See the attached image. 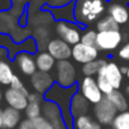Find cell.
<instances>
[{
  "instance_id": "obj_1",
  "label": "cell",
  "mask_w": 129,
  "mask_h": 129,
  "mask_svg": "<svg viewBox=\"0 0 129 129\" xmlns=\"http://www.w3.org/2000/svg\"><path fill=\"white\" fill-rule=\"evenodd\" d=\"M105 12H108V0H74L75 23L81 28L98 23Z\"/></svg>"
},
{
  "instance_id": "obj_2",
  "label": "cell",
  "mask_w": 129,
  "mask_h": 129,
  "mask_svg": "<svg viewBox=\"0 0 129 129\" xmlns=\"http://www.w3.org/2000/svg\"><path fill=\"white\" fill-rule=\"evenodd\" d=\"M77 91H79L77 85L72 87H62L54 82V85L43 96L46 101H51L61 109L64 124H66V129H74V116L71 114V101H72L74 95Z\"/></svg>"
},
{
  "instance_id": "obj_3",
  "label": "cell",
  "mask_w": 129,
  "mask_h": 129,
  "mask_svg": "<svg viewBox=\"0 0 129 129\" xmlns=\"http://www.w3.org/2000/svg\"><path fill=\"white\" fill-rule=\"evenodd\" d=\"M56 76L54 82L62 87H72L77 85L76 82V67L75 64L66 59V61H57L56 63Z\"/></svg>"
},
{
  "instance_id": "obj_4",
  "label": "cell",
  "mask_w": 129,
  "mask_h": 129,
  "mask_svg": "<svg viewBox=\"0 0 129 129\" xmlns=\"http://www.w3.org/2000/svg\"><path fill=\"white\" fill-rule=\"evenodd\" d=\"M56 33L58 38L67 42L70 46H75L81 42V27L74 22H56Z\"/></svg>"
},
{
  "instance_id": "obj_5",
  "label": "cell",
  "mask_w": 129,
  "mask_h": 129,
  "mask_svg": "<svg viewBox=\"0 0 129 129\" xmlns=\"http://www.w3.org/2000/svg\"><path fill=\"white\" fill-rule=\"evenodd\" d=\"M123 42V34L120 30L98 32L96 47L101 52H113L120 47Z\"/></svg>"
},
{
  "instance_id": "obj_6",
  "label": "cell",
  "mask_w": 129,
  "mask_h": 129,
  "mask_svg": "<svg viewBox=\"0 0 129 129\" xmlns=\"http://www.w3.org/2000/svg\"><path fill=\"white\" fill-rule=\"evenodd\" d=\"M77 86H79L80 94L92 105H96L105 98L98 86L96 79H94V77H84L77 84Z\"/></svg>"
},
{
  "instance_id": "obj_7",
  "label": "cell",
  "mask_w": 129,
  "mask_h": 129,
  "mask_svg": "<svg viewBox=\"0 0 129 129\" xmlns=\"http://www.w3.org/2000/svg\"><path fill=\"white\" fill-rule=\"evenodd\" d=\"M118 114L116 108L111 104V101L105 96L100 103H98L94 106V115L95 119L98 120V123H100L101 125H109L113 123V120L115 119Z\"/></svg>"
},
{
  "instance_id": "obj_8",
  "label": "cell",
  "mask_w": 129,
  "mask_h": 129,
  "mask_svg": "<svg viewBox=\"0 0 129 129\" xmlns=\"http://www.w3.org/2000/svg\"><path fill=\"white\" fill-rule=\"evenodd\" d=\"M99 52L100 51L98 49L96 46H87L81 42L72 46V58L75 59V62L81 64L96 61L99 57Z\"/></svg>"
},
{
  "instance_id": "obj_9",
  "label": "cell",
  "mask_w": 129,
  "mask_h": 129,
  "mask_svg": "<svg viewBox=\"0 0 129 129\" xmlns=\"http://www.w3.org/2000/svg\"><path fill=\"white\" fill-rule=\"evenodd\" d=\"M47 52L56 61H66L72 57V46L61 38H53L47 43Z\"/></svg>"
},
{
  "instance_id": "obj_10",
  "label": "cell",
  "mask_w": 129,
  "mask_h": 129,
  "mask_svg": "<svg viewBox=\"0 0 129 129\" xmlns=\"http://www.w3.org/2000/svg\"><path fill=\"white\" fill-rule=\"evenodd\" d=\"M42 113L44 114L43 116L47 118L52 123L54 129H66V124H64V120H63L62 111L56 104L44 100V103L42 105Z\"/></svg>"
},
{
  "instance_id": "obj_11",
  "label": "cell",
  "mask_w": 129,
  "mask_h": 129,
  "mask_svg": "<svg viewBox=\"0 0 129 129\" xmlns=\"http://www.w3.org/2000/svg\"><path fill=\"white\" fill-rule=\"evenodd\" d=\"M100 72L106 77V80L111 84L114 90H119L123 82V74L120 71V67L116 62H105L103 67L100 69Z\"/></svg>"
},
{
  "instance_id": "obj_12",
  "label": "cell",
  "mask_w": 129,
  "mask_h": 129,
  "mask_svg": "<svg viewBox=\"0 0 129 129\" xmlns=\"http://www.w3.org/2000/svg\"><path fill=\"white\" fill-rule=\"evenodd\" d=\"M14 61L17 63L18 69L20 70V72L27 76H33L38 71L37 63H36V57H33V54L30 52L22 51V52L17 53Z\"/></svg>"
},
{
  "instance_id": "obj_13",
  "label": "cell",
  "mask_w": 129,
  "mask_h": 129,
  "mask_svg": "<svg viewBox=\"0 0 129 129\" xmlns=\"http://www.w3.org/2000/svg\"><path fill=\"white\" fill-rule=\"evenodd\" d=\"M30 85L34 92H38L44 96V94L54 85V79L48 72L37 71L33 76H30Z\"/></svg>"
},
{
  "instance_id": "obj_14",
  "label": "cell",
  "mask_w": 129,
  "mask_h": 129,
  "mask_svg": "<svg viewBox=\"0 0 129 129\" xmlns=\"http://www.w3.org/2000/svg\"><path fill=\"white\" fill-rule=\"evenodd\" d=\"M4 99H5L7 104L10 108H13L15 110H19V111L25 110L27 106H28V104H29L28 96L25 94H23V92H20L18 90H14L12 87H9V89L5 90Z\"/></svg>"
},
{
  "instance_id": "obj_15",
  "label": "cell",
  "mask_w": 129,
  "mask_h": 129,
  "mask_svg": "<svg viewBox=\"0 0 129 129\" xmlns=\"http://www.w3.org/2000/svg\"><path fill=\"white\" fill-rule=\"evenodd\" d=\"M108 15L111 17L119 27L129 24V5L123 3H114L108 7Z\"/></svg>"
},
{
  "instance_id": "obj_16",
  "label": "cell",
  "mask_w": 129,
  "mask_h": 129,
  "mask_svg": "<svg viewBox=\"0 0 129 129\" xmlns=\"http://www.w3.org/2000/svg\"><path fill=\"white\" fill-rule=\"evenodd\" d=\"M22 121V114L10 106L3 109V129H14Z\"/></svg>"
},
{
  "instance_id": "obj_17",
  "label": "cell",
  "mask_w": 129,
  "mask_h": 129,
  "mask_svg": "<svg viewBox=\"0 0 129 129\" xmlns=\"http://www.w3.org/2000/svg\"><path fill=\"white\" fill-rule=\"evenodd\" d=\"M46 10H48L52 17L57 20V22H74L75 23V17H74V3L64 5L61 8H47Z\"/></svg>"
},
{
  "instance_id": "obj_18",
  "label": "cell",
  "mask_w": 129,
  "mask_h": 129,
  "mask_svg": "<svg viewBox=\"0 0 129 129\" xmlns=\"http://www.w3.org/2000/svg\"><path fill=\"white\" fill-rule=\"evenodd\" d=\"M89 108H90V103L80 94V91H77L74 95L72 101H71V114H72L74 119L87 114Z\"/></svg>"
},
{
  "instance_id": "obj_19",
  "label": "cell",
  "mask_w": 129,
  "mask_h": 129,
  "mask_svg": "<svg viewBox=\"0 0 129 129\" xmlns=\"http://www.w3.org/2000/svg\"><path fill=\"white\" fill-rule=\"evenodd\" d=\"M36 63H37V70L42 72H51L54 67L57 61L46 51V52H39L36 56Z\"/></svg>"
},
{
  "instance_id": "obj_20",
  "label": "cell",
  "mask_w": 129,
  "mask_h": 129,
  "mask_svg": "<svg viewBox=\"0 0 129 129\" xmlns=\"http://www.w3.org/2000/svg\"><path fill=\"white\" fill-rule=\"evenodd\" d=\"M74 129H101V124L89 114L74 119Z\"/></svg>"
},
{
  "instance_id": "obj_21",
  "label": "cell",
  "mask_w": 129,
  "mask_h": 129,
  "mask_svg": "<svg viewBox=\"0 0 129 129\" xmlns=\"http://www.w3.org/2000/svg\"><path fill=\"white\" fill-rule=\"evenodd\" d=\"M111 104L116 108L118 113H121V111H126L129 109V101L126 99V96L120 91V90H114L110 95L106 96Z\"/></svg>"
},
{
  "instance_id": "obj_22",
  "label": "cell",
  "mask_w": 129,
  "mask_h": 129,
  "mask_svg": "<svg viewBox=\"0 0 129 129\" xmlns=\"http://www.w3.org/2000/svg\"><path fill=\"white\" fill-rule=\"evenodd\" d=\"M14 77V72L12 66L4 59H0V84L5 85V86H10L12 80Z\"/></svg>"
},
{
  "instance_id": "obj_23",
  "label": "cell",
  "mask_w": 129,
  "mask_h": 129,
  "mask_svg": "<svg viewBox=\"0 0 129 129\" xmlns=\"http://www.w3.org/2000/svg\"><path fill=\"white\" fill-rule=\"evenodd\" d=\"M105 62L106 61H104V59H96V61L89 62L86 64H82V70L81 71H82L84 76L85 77H94V76H96Z\"/></svg>"
},
{
  "instance_id": "obj_24",
  "label": "cell",
  "mask_w": 129,
  "mask_h": 129,
  "mask_svg": "<svg viewBox=\"0 0 129 129\" xmlns=\"http://www.w3.org/2000/svg\"><path fill=\"white\" fill-rule=\"evenodd\" d=\"M106 30H120V27L109 15L103 17L96 23V32H106Z\"/></svg>"
},
{
  "instance_id": "obj_25",
  "label": "cell",
  "mask_w": 129,
  "mask_h": 129,
  "mask_svg": "<svg viewBox=\"0 0 129 129\" xmlns=\"http://www.w3.org/2000/svg\"><path fill=\"white\" fill-rule=\"evenodd\" d=\"M111 125L113 129H129V110L118 113Z\"/></svg>"
},
{
  "instance_id": "obj_26",
  "label": "cell",
  "mask_w": 129,
  "mask_h": 129,
  "mask_svg": "<svg viewBox=\"0 0 129 129\" xmlns=\"http://www.w3.org/2000/svg\"><path fill=\"white\" fill-rule=\"evenodd\" d=\"M96 82H98V86H99V89H100V91L103 92L104 96H108V95H110L114 91V87L111 86V84L106 80V77L100 71L96 75Z\"/></svg>"
},
{
  "instance_id": "obj_27",
  "label": "cell",
  "mask_w": 129,
  "mask_h": 129,
  "mask_svg": "<svg viewBox=\"0 0 129 129\" xmlns=\"http://www.w3.org/2000/svg\"><path fill=\"white\" fill-rule=\"evenodd\" d=\"M24 111H25L27 119L33 120L42 115V105H41V103H29Z\"/></svg>"
},
{
  "instance_id": "obj_28",
  "label": "cell",
  "mask_w": 129,
  "mask_h": 129,
  "mask_svg": "<svg viewBox=\"0 0 129 129\" xmlns=\"http://www.w3.org/2000/svg\"><path fill=\"white\" fill-rule=\"evenodd\" d=\"M96 36L98 32L94 29H86L81 36V43L87 46H96Z\"/></svg>"
},
{
  "instance_id": "obj_29",
  "label": "cell",
  "mask_w": 129,
  "mask_h": 129,
  "mask_svg": "<svg viewBox=\"0 0 129 129\" xmlns=\"http://www.w3.org/2000/svg\"><path fill=\"white\" fill-rule=\"evenodd\" d=\"M32 121H33L34 129H54V126L52 125V123L47 118H44L43 115L33 119Z\"/></svg>"
},
{
  "instance_id": "obj_30",
  "label": "cell",
  "mask_w": 129,
  "mask_h": 129,
  "mask_svg": "<svg viewBox=\"0 0 129 129\" xmlns=\"http://www.w3.org/2000/svg\"><path fill=\"white\" fill-rule=\"evenodd\" d=\"M9 87H12V89H14V90H18V91H20V92L25 94L27 96L29 95V91H28V90H27V87L24 86V84H23V81L20 80V77H19V76H17V75H14V77H13L12 84H10V86H9Z\"/></svg>"
},
{
  "instance_id": "obj_31",
  "label": "cell",
  "mask_w": 129,
  "mask_h": 129,
  "mask_svg": "<svg viewBox=\"0 0 129 129\" xmlns=\"http://www.w3.org/2000/svg\"><path fill=\"white\" fill-rule=\"evenodd\" d=\"M74 3L72 0H47V4L42 8V9H47V8H61L64 5H69Z\"/></svg>"
},
{
  "instance_id": "obj_32",
  "label": "cell",
  "mask_w": 129,
  "mask_h": 129,
  "mask_svg": "<svg viewBox=\"0 0 129 129\" xmlns=\"http://www.w3.org/2000/svg\"><path fill=\"white\" fill-rule=\"evenodd\" d=\"M118 57L123 61H129V41L120 47L118 51Z\"/></svg>"
},
{
  "instance_id": "obj_33",
  "label": "cell",
  "mask_w": 129,
  "mask_h": 129,
  "mask_svg": "<svg viewBox=\"0 0 129 129\" xmlns=\"http://www.w3.org/2000/svg\"><path fill=\"white\" fill-rule=\"evenodd\" d=\"M17 129H34V125L30 119H24L20 121V124L18 125Z\"/></svg>"
},
{
  "instance_id": "obj_34",
  "label": "cell",
  "mask_w": 129,
  "mask_h": 129,
  "mask_svg": "<svg viewBox=\"0 0 129 129\" xmlns=\"http://www.w3.org/2000/svg\"><path fill=\"white\" fill-rule=\"evenodd\" d=\"M12 4H13V0H0V13L10 9Z\"/></svg>"
},
{
  "instance_id": "obj_35",
  "label": "cell",
  "mask_w": 129,
  "mask_h": 129,
  "mask_svg": "<svg viewBox=\"0 0 129 129\" xmlns=\"http://www.w3.org/2000/svg\"><path fill=\"white\" fill-rule=\"evenodd\" d=\"M41 99H42V95L38 92H29V95H28L29 103H41Z\"/></svg>"
},
{
  "instance_id": "obj_36",
  "label": "cell",
  "mask_w": 129,
  "mask_h": 129,
  "mask_svg": "<svg viewBox=\"0 0 129 129\" xmlns=\"http://www.w3.org/2000/svg\"><path fill=\"white\" fill-rule=\"evenodd\" d=\"M0 129H3V109H0Z\"/></svg>"
},
{
  "instance_id": "obj_37",
  "label": "cell",
  "mask_w": 129,
  "mask_h": 129,
  "mask_svg": "<svg viewBox=\"0 0 129 129\" xmlns=\"http://www.w3.org/2000/svg\"><path fill=\"white\" fill-rule=\"evenodd\" d=\"M120 71H121L123 76H124V75H126V71H128V66H121V67H120Z\"/></svg>"
},
{
  "instance_id": "obj_38",
  "label": "cell",
  "mask_w": 129,
  "mask_h": 129,
  "mask_svg": "<svg viewBox=\"0 0 129 129\" xmlns=\"http://www.w3.org/2000/svg\"><path fill=\"white\" fill-rule=\"evenodd\" d=\"M125 92H126V95H128V98H129V85L125 87Z\"/></svg>"
},
{
  "instance_id": "obj_39",
  "label": "cell",
  "mask_w": 129,
  "mask_h": 129,
  "mask_svg": "<svg viewBox=\"0 0 129 129\" xmlns=\"http://www.w3.org/2000/svg\"><path fill=\"white\" fill-rule=\"evenodd\" d=\"M125 76H126V79L129 80V66H128V71H126V75H125Z\"/></svg>"
},
{
  "instance_id": "obj_40",
  "label": "cell",
  "mask_w": 129,
  "mask_h": 129,
  "mask_svg": "<svg viewBox=\"0 0 129 129\" xmlns=\"http://www.w3.org/2000/svg\"><path fill=\"white\" fill-rule=\"evenodd\" d=\"M2 99H3V94H2V91H0V101H2Z\"/></svg>"
},
{
  "instance_id": "obj_41",
  "label": "cell",
  "mask_w": 129,
  "mask_h": 129,
  "mask_svg": "<svg viewBox=\"0 0 129 129\" xmlns=\"http://www.w3.org/2000/svg\"><path fill=\"white\" fill-rule=\"evenodd\" d=\"M128 5H129V4H128Z\"/></svg>"
}]
</instances>
